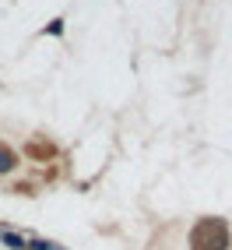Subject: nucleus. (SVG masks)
<instances>
[{
	"label": "nucleus",
	"instance_id": "f257e3e1",
	"mask_svg": "<svg viewBox=\"0 0 232 250\" xmlns=\"http://www.w3.org/2000/svg\"><path fill=\"white\" fill-rule=\"evenodd\" d=\"M11 166H14V155L7 152V148H0V173H7Z\"/></svg>",
	"mask_w": 232,
	"mask_h": 250
},
{
	"label": "nucleus",
	"instance_id": "f03ea898",
	"mask_svg": "<svg viewBox=\"0 0 232 250\" xmlns=\"http://www.w3.org/2000/svg\"><path fill=\"white\" fill-rule=\"evenodd\" d=\"M4 243H7L11 250H21V247H25V240H21V236H14V232H4Z\"/></svg>",
	"mask_w": 232,
	"mask_h": 250
},
{
	"label": "nucleus",
	"instance_id": "7ed1b4c3",
	"mask_svg": "<svg viewBox=\"0 0 232 250\" xmlns=\"http://www.w3.org/2000/svg\"><path fill=\"white\" fill-rule=\"evenodd\" d=\"M32 247H36V250H57L53 243H46V240H36V243H32Z\"/></svg>",
	"mask_w": 232,
	"mask_h": 250
}]
</instances>
